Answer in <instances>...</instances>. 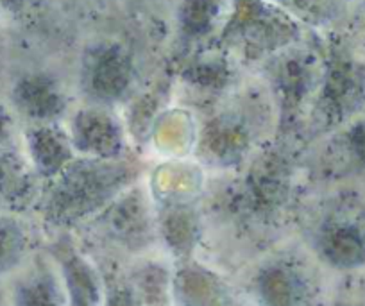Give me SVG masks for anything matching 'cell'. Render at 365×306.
I'll return each mask as SVG.
<instances>
[{
	"instance_id": "cell-1",
	"label": "cell",
	"mask_w": 365,
	"mask_h": 306,
	"mask_svg": "<svg viewBox=\"0 0 365 306\" xmlns=\"http://www.w3.org/2000/svg\"><path fill=\"white\" fill-rule=\"evenodd\" d=\"M19 256V235L9 224L0 223V272H6Z\"/></svg>"
}]
</instances>
